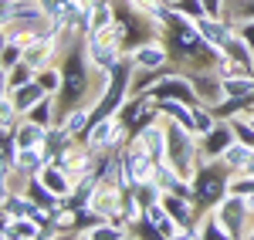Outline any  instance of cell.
<instances>
[{
  "instance_id": "1",
  "label": "cell",
  "mask_w": 254,
  "mask_h": 240,
  "mask_svg": "<svg viewBox=\"0 0 254 240\" xmlns=\"http://www.w3.org/2000/svg\"><path fill=\"white\" fill-rule=\"evenodd\" d=\"M166 162L173 166L180 176L193 180L196 166L203 162V152H200V136L193 129L180 125L176 119H166Z\"/></svg>"
},
{
  "instance_id": "2",
  "label": "cell",
  "mask_w": 254,
  "mask_h": 240,
  "mask_svg": "<svg viewBox=\"0 0 254 240\" xmlns=\"http://www.w3.org/2000/svg\"><path fill=\"white\" fill-rule=\"evenodd\" d=\"M231 180H234V169H231L224 159H203L200 166H196L193 180H190L196 206H200V210L217 206V203L231 193Z\"/></svg>"
},
{
  "instance_id": "3",
  "label": "cell",
  "mask_w": 254,
  "mask_h": 240,
  "mask_svg": "<svg viewBox=\"0 0 254 240\" xmlns=\"http://www.w3.org/2000/svg\"><path fill=\"white\" fill-rule=\"evenodd\" d=\"M81 139L88 142L95 152H119V149L129 145L132 132H129V125L119 119V115H105V119L88 122V129H85Z\"/></svg>"
},
{
  "instance_id": "4",
  "label": "cell",
  "mask_w": 254,
  "mask_h": 240,
  "mask_svg": "<svg viewBox=\"0 0 254 240\" xmlns=\"http://www.w3.org/2000/svg\"><path fill=\"white\" fill-rule=\"evenodd\" d=\"M214 213L220 217V223L227 227V234H231V237H248L251 210H248V200H244L241 193H227V196L214 206Z\"/></svg>"
},
{
  "instance_id": "5",
  "label": "cell",
  "mask_w": 254,
  "mask_h": 240,
  "mask_svg": "<svg viewBox=\"0 0 254 240\" xmlns=\"http://www.w3.org/2000/svg\"><path fill=\"white\" fill-rule=\"evenodd\" d=\"M129 145L142 149L146 156H153L156 162H166V119L159 115V119H153L149 125H142L139 132H132Z\"/></svg>"
},
{
  "instance_id": "6",
  "label": "cell",
  "mask_w": 254,
  "mask_h": 240,
  "mask_svg": "<svg viewBox=\"0 0 254 240\" xmlns=\"http://www.w3.org/2000/svg\"><path fill=\"white\" fill-rule=\"evenodd\" d=\"M187 75H190V81H193V92H196V98H200V105L214 108V105H220V101L227 98V95H224V78H220V71H217V68L187 71Z\"/></svg>"
},
{
  "instance_id": "7",
  "label": "cell",
  "mask_w": 254,
  "mask_h": 240,
  "mask_svg": "<svg viewBox=\"0 0 254 240\" xmlns=\"http://www.w3.org/2000/svg\"><path fill=\"white\" fill-rule=\"evenodd\" d=\"M234 142H237V136H234L231 119H217L214 129L200 136V152H203V159H220Z\"/></svg>"
},
{
  "instance_id": "8",
  "label": "cell",
  "mask_w": 254,
  "mask_h": 240,
  "mask_svg": "<svg viewBox=\"0 0 254 240\" xmlns=\"http://www.w3.org/2000/svg\"><path fill=\"white\" fill-rule=\"evenodd\" d=\"M132 61H136V68H176L166 38H153L146 44H139L132 51Z\"/></svg>"
},
{
  "instance_id": "9",
  "label": "cell",
  "mask_w": 254,
  "mask_h": 240,
  "mask_svg": "<svg viewBox=\"0 0 254 240\" xmlns=\"http://www.w3.org/2000/svg\"><path fill=\"white\" fill-rule=\"evenodd\" d=\"M196 27H200V34H203V41H210L214 48H220L224 51V44L234 38V24L224 17H210V14H203V17H196Z\"/></svg>"
},
{
  "instance_id": "10",
  "label": "cell",
  "mask_w": 254,
  "mask_h": 240,
  "mask_svg": "<svg viewBox=\"0 0 254 240\" xmlns=\"http://www.w3.org/2000/svg\"><path fill=\"white\" fill-rule=\"evenodd\" d=\"M142 217H146V220L156 227L163 240H183V227H180V223L170 217V210H166L163 203H153V206H146V213H142Z\"/></svg>"
},
{
  "instance_id": "11",
  "label": "cell",
  "mask_w": 254,
  "mask_h": 240,
  "mask_svg": "<svg viewBox=\"0 0 254 240\" xmlns=\"http://www.w3.org/2000/svg\"><path fill=\"white\" fill-rule=\"evenodd\" d=\"M10 95H14V105H17V112L24 115L27 108H34V105H38L44 95H51V92H48V88H44V85L34 78V81H27V85H20V88H14Z\"/></svg>"
},
{
  "instance_id": "12",
  "label": "cell",
  "mask_w": 254,
  "mask_h": 240,
  "mask_svg": "<svg viewBox=\"0 0 254 240\" xmlns=\"http://www.w3.org/2000/svg\"><path fill=\"white\" fill-rule=\"evenodd\" d=\"M193 108L190 101H180V98H159V115L163 119H176L180 125H187V129H193Z\"/></svg>"
},
{
  "instance_id": "13",
  "label": "cell",
  "mask_w": 254,
  "mask_h": 240,
  "mask_svg": "<svg viewBox=\"0 0 254 240\" xmlns=\"http://www.w3.org/2000/svg\"><path fill=\"white\" fill-rule=\"evenodd\" d=\"M38 176H41V183H44V186H51V190L58 193L61 200H64V196L71 193V186H75V183H71V176H68V173L61 169L58 162H48V166L41 169Z\"/></svg>"
},
{
  "instance_id": "14",
  "label": "cell",
  "mask_w": 254,
  "mask_h": 240,
  "mask_svg": "<svg viewBox=\"0 0 254 240\" xmlns=\"http://www.w3.org/2000/svg\"><path fill=\"white\" fill-rule=\"evenodd\" d=\"M44 136H48V129L38 125V122H31L27 115L17 122V129H14V139H17L20 149H31V145H44Z\"/></svg>"
},
{
  "instance_id": "15",
  "label": "cell",
  "mask_w": 254,
  "mask_h": 240,
  "mask_svg": "<svg viewBox=\"0 0 254 240\" xmlns=\"http://www.w3.org/2000/svg\"><path fill=\"white\" fill-rule=\"evenodd\" d=\"M200 240H231V234H227V227L220 223V217L214 213V206L210 210H203L200 213Z\"/></svg>"
},
{
  "instance_id": "16",
  "label": "cell",
  "mask_w": 254,
  "mask_h": 240,
  "mask_svg": "<svg viewBox=\"0 0 254 240\" xmlns=\"http://www.w3.org/2000/svg\"><path fill=\"white\" fill-rule=\"evenodd\" d=\"M3 75V85H0V92H14V88H20V85H27V81L38 78V68H31L27 61H20V64H14L10 71H0Z\"/></svg>"
},
{
  "instance_id": "17",
  "label": "cell",
  "mask_w": 254,
  "mask_h": 240,
  "mask_svg": "<svg viewBox=\"0 0 254 240\" xmlns=\"http://www.w3.org/2000/svg\"><path fill=\"white\" fill-rule=\"evenodd\" d=\"M224 58L234 61V64H241V68H248V71H254V51L237 38V31H234V38L224 44Z\"/></svg>"
},
{
  "instance_id": "18",
  "label": "cell",
  "mask_w": 254,
  "mask_h": 240,
  "mask_svg": "<svg viewBox=\"0 0 254 240\" xmlns=\"http://www.w3.org/2000/svg\"><path fill=\"white\" fill-rule=\"evenodd\" d=\"M88 122H92V108H88V105H78V108H68V112L61 115L58 125H64L71 136H78V139H81L85 129H88Z\"/></svg>"
},
{
  "instance_id": "19",
  "label": "cell",
  "mask_w": 254,
  "mask_h": 240,
  "mask_svg": "<svg viewBox=\"0 0 254 240\" xmlns=\"http://www.w3.org/2000/svg\"><path fill=\"white\" fill-rule=\"evenodd\" d=\"M132 193H136V200L142 203V210L163 200V186H159L156 180H149V183H136V186H132Z\"/></svg>"
},
{
  "instance_id": "20",
  "label": "cell",
  "mask_w": 254,
  "mask_h": 240,
  "mask_svg": "<svg viewBox=\"0 0 254 240\" xmlns=\"http://www.w3.org/2000/svg\"><path fill=\"white\" fill-rule=\"evenodd\" d=\"M38 81L51 92V95H58L61 92V81H64V75H61V64L55 61V64H48V68H41L38 71Z\"/></svg>"
},
{
  "instance_id": "21",
  "label": "cell",
  "mask_w": 254,
  "mask_h": 240,
  "mask_svg": "<svg viewBox=\"0 0 254 240\" xmlns=\"http://www.w3.org/2000/svg\"><path fill=\"white\" fill-rule=\"evenodd\" d=\"M24 61V44L17 41H3V51H0V71H10L14 64Z\"/></svg>"
},
{
  "instance_id": "22",
  "label": "cell",
  "mask_w": 254,
  "mask_h": 240,
  "mask_svg": "<svg viewBox=\"0 0 254 240\" xmlns=\"http://www.w3.org/2000/svg\"><path fill=\"white\" fill-rule=\"evenodd\" d=\"M234 31H237V38L244 41L248 48L254 51V17H241V20H234Z\"/></svg>"
},
{
  "instance_id": "23",
  "label": "cell",
  "mask_w": 254,
  "mask_h": 240,
  "mask_svg": "<svg viewBox=\"0 0 254 240\" xmlns=\"http://www.w3.org/2000/svg\"><path fill=\"white\" fill-rule=\"evenodd\" d=\"M27 3H41V0H27Z\"/></svg>"
}]
</instances>
